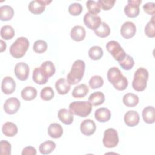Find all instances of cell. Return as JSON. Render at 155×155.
<instances>
[{"mask_svg":"<svg viewBox=\"0 0 155 155\" xmlns=\"http://www.w3.org/2000/svg\"><path fill=\"white\" fill-rule=\"evenodd\" d=\"M108 81L117 90H124L128 87V80L122 74L120 70L116 67L110 68L107 72Z\"/></svg>","mask_w":155,"mask_h":155,"instance_id":"1","label":"cell"},{"mask_svg":"<svg viewBox=\"0 0 155 155\" xmlns=\"http://www.w3.org/2000/svg\"><path fill=\"white\" fill-rule=\"evenodd\" d=\"M85 64L84 61L78 59L72 65L70 71L67 76V81L70 85H75L82 79L85 71Z\"/></svg>","mask_w":155,"mask_h":155,"instance_id":"2","label":"cell"},{"mask_svg":"<svg viewBox=\"0 0 155 155\" xmlns=\"http://www.w3.org/2000/svg\"><path fill=\"white\" fill-rule=\"evenodd\" d=\"M29 45V41L27 38L19 37L11 45L10 53L15 58H21L25 55Z\"/></svg>","mask_w":155,"mask_h":155,"instance_id":"3","label":"cell"},{"mask_svg":"<svg viewBox=\"0 0 155 155\" xmlns=\"http://www.w3.org/2000/svg\"><path fill=\"white\" fill-rule=\"evenodd\" d=\"M148 79V70L143 67L139 68L134 74V78L132 82L133 89L137 91H143L146 88Z\"/></svg>","mask_w":155,"mask_h":155,"instance_id":"4","label":"cell"},{"mask_svg":"<svg viewBox=\"0 0 155 155\" xmlns=\"http://www.w3.org/2000/svg\"><path fill=\"white\" fill-rule=\"evenodd\" d=\"M69 110L74 115L85 117L92 110V105L89 101H74L70 104Z\"/></svg>","mask_w":155,"mask_h":155,"instance_id":"5","label":"cell"},{"mask_svg":"<svg viewBox=\"0 0 155 155\" xmlns=\"http://www.w3.org/2000/svg\"><path fill=\"white\" fill-rule=\"evenodd\" d=\"M106 48L113 58L118 62L122 60L127 54L120 44L116 41H109L106 44Z\"/></svg>","mask_w":155,"mask_h":155,"instance_id":"6","label":"cell"},{"mask_svg":"<svg viewBox=\"0 0 155 155\" xmlns=\"http://www.w3.org/2000/svg\"><path fill=\"white\" fill-rule=\"evenodd\" d=\"M104 145L107 148H113L119 143V136L117 131L112 128L107 129L104 133L102 139Z\"/></svg>","mask_w":155,"mask_h":155,"instance_id":"7","label":"cell"},{"mask_svg":"<svg viewBox=\"0 0 155 155\" xmlns=\"http://www.w3.org/2000/svg\"><path fill=\"white\" fill-rule=\"evenodd\" d=\"M141 2V0H128L127 5L124 7L125 15L130 18L137 16L139 13V5Z\"/></svg>","mask_w":155,"mask_h":155,"instance_id":"8","label":"cell"},{"mask_svg":"<svg viewBox=\"0 0 155 155\" xmlns=\"http://www.w3.org/2000/svg\"><path fill=\"white\" fill-rule=\"evenodd\" d=\"M84 22L88 28L94 31L100 25L101 19L97 15L88 12L84 16Z\"/></svg>","mask_w":155,"mask_h":155,"instance_id":"9","label":"cell"},{"mask_svg":"<svg viewBox=\"0 0 155 155\" xmlns=\"http://www.w3.org/2000/svg\"><path fill=\"white\" fill-rule=\"evenodd\" d=\"M51 2L48 0H35L31 1L28 6V10L35 15L42 13L45 8V6Z\"/></svg>","mask_w":155,"mask_h":155,"instance_id":"10","label":"cell"},{"mask_svg":"<svg viewBox=\"0 0 155 155\" xmlns=\"http://www.w3.org/2000/svg\"><path fill=\"white\" fill-rule=\"evenodd\" d=\"M15 74L20 81H25L29 75V67L25 62L17 63L15 67Z\"/></svg>","mask_w":155,"mask_h":155,"instance_id":"11","label":"cell"},{"mask_svg":"<svg viewBox=\"0 0 155 155\" xmlns=\"http://www.w3.org/2000/svg\"><path fill=\"white\" fill-rule=\"evenodd\" d=\"M20 101L16 97L7 99L4 104V110L8 114L16 113L20 108Z\"/></svg>","mask_w":155,"mask_h":155,"instance_id":"12","label":"cell"},{"mask_svg":"<svg viewBox=\"0 0 155 155\" xmlns=\"http://www.w3.org/2000/svg\"><path fill=\"white\" fill-rule=\"evenodd\" d=\"M120 34L125 39H130L134 36L136 32L135 24L131 21L124 22L121 26Z\"/></svg>","mask_w":155,"mask_h":155,"instance_id":"13","label":"cell"},{"mask_svg":"<svg viewBox=\"0 0 155 155\" xmlns=\"http://www.w3.org/2000/svg\"><path fill=\"white\" fill-rule=\"evenodd\" d=\"M96 129V124L90 119L83 120L80 125V130L81 133L85 136H91L94 133Z\"/></svg>","mask_w":155,"mask_h":155,"instance_id":"14","label":"cell"},{"mask_svg":"<svg viewBox=\"0 0 155 155\" xmlns=\"http://www.w3.org/2000/svg\"><path fill=\"white\" fill-rule=\"evenodd\" d=\"M16 88V83L10 76L4 78L1 83L2 91L5 94H10L14 92Z\"/></svg>","mask_w":155,"mask_h":155,"instance_id":"15","label":"cell"},{"mask_svg":"<svg viewBox=\"0 0 155 155\" xmlns=\"http://www.w3.org/2000/svg\"><path fill=\"white\" fill-rule=\"evenodd\" d=\"M125 124L128 127H134L137 125L140 120L139 115L138 113L134 110H131L127 111L125 115L124 118Z\"/></svg>","mask_w":155,"mask_h":155,"instance_id":"16","label":"cell"},{"mask_svg":"<svg viewBox=\"0 0 155 155\" xmlns=\"http://www.w3.org/2000/svg\"><path fill=\"white\" fill-rule=\"evenodd\" d=\"M86 32L85 28L81 25H76L73 27L70 32V36L73 40L75 41H81L84 39Z\"/></svg>","mask_w":155,"mask_h":155,"instance_id":"17","label":"cell"},{"mask_svg":"<svg viewBox=\"0 0 155 155\" xmlns=\"http://www.w3.org/2000/svg\"><path fill=\"white\" fill-rule=\"evenodd\" d=\"M94 117L99 122H106L111 118V112L107 108H100L96 110Z\"/></svg>","mask_w":155,"mask_h":155,"instance_id":"18","label":"cell"},{"mask_svg":"<svg viewBox=\"0 0 155 155\" xmlns=\"http://www.w3.org/2000/svg\"><path fill=\"white\" fill-rule=\"evenodd\" d=\"M58 116L60 121L65 125H70L73 121V114L66 108H61L58 113Z\"/></svg>","mask_w":155,"mask_h":155,"instance_id":"19","label":"cell"},{"mask_svg":"<svg viewBox=\"0 0 155 155\" xmlns=\"http://www.w3.org/2000/svg\"><path fill=\"white\" fill-rule=\"evenodd\" d=\"M39 68L43 74L48 79L52 76L56 71L55 66L53 63L50 61H47L44 62L40 66Z\"/></svg>","mask_w":155,"mask_h":155,"instance_id":"20","label":"cell"},{"mask_svg":"<svg viewBox=\"0 0 155 155\" xmlns=\"http://www.w3.org/2000/svg\"><path fill=\"white\" fill-rule=\"evenodd\" d=\"M55 87L59 94L64 95L68 93L71 88V85L65 79L61 78L56 81Z\"/></svg>","mask_w":155,"mask_h":155,"instance_id":"21","label":"cell"},{"mask_svg":"<svg viewBox=\"0 0 155 155\" xmlns=\"http://www.w3.org/2000/svg\"><path fill=\"white\" fill-rule=\"evenodd\" d=\"M48 134L52 138H59L63 134V128L60 124L52 123L48 126Z\"/></svg>","mask_w":155,"mask_h":155,"instance_id":"22","label":"cell"},{"mask_svg":"<svg viewBox=\"0 0 155 155\" xmlns=\"http://www.w3.org/2000/svg\"><path fill=\"white\" fill-rule=\"evenodd\" d=\"M142 117L147 124H153L155 120V110L153 106H147L142 111Z\"/></svg>","mask_w":155,"mask_h":155,"instance_id":"23","label":"cell"},{"mask_svg":"<svg viewBox=\"0 0 155 155\" xmlns=\"http://www.w3.org/2000/svg\"><path fill=\"white\" fill-rule=\"evenodd\" d=\"M2 133L7 137H13L18 133V127L16 124L11 122H5L2 127Z\"/></svg>","mask_w":155,"mask_h":155,"instance_id":"24","label":"cell"},{"mask_svg":"<svg viewBox=\"0 0 155 155\" xmlns=\"http://www.w3.org/2000/svg\"><path fill=\"white\" fill-rule=\"evenodd\" d=\"M14 15V10L10 5H2L0 7V19L2 21L10 20Z\"/></svg>","mask_w":155,"mask_h":155,"instance_id":"25","label":"cell"},{"mask_svg":"<svg viewBox=\"0 0 155 155\" xmlns=\"http://www.w3.org/2000/svg\"><path fill=\"white\" fill-rule=\"evenodd\" d=\"M37 96V90L35 88L27 86L22 89L21 91L22 98L25 101H31L34 99Z\"/></svg>","mask_w":155,"mask_h":155,"instance_id":"26","label":"cell"},{"mask_svg":"<svg viewBox=\"0 0 155 155\" xmlns=\"http://www.w3.org/2000/svg\"><path fill=\"white\" fill-rule=\"evenodd\" d=\"M122 101L125 105L128 107H133L139 103V97L134 93H128L123 96Z\"/></svg>","mask_w":155,"mask_h":155,"instance_id":"27","label":"cell"},{"mask_svg":"<svg viewBox=\"0 0 155 155\" xmlns=\"http://www.w3.org/2000/svg\"><path fill=\"white\" fill-rule=\"evenodd\" d=\"M89 89L87 85L85 84H82L74 88L71 94L74 98H82L85 97Z\"/></svg>","mask_w":155,"mask_h":155,"instance_id":"28","label":"cell"},{"mask_svg":"<svg viewBox=\"0 0 155 155\" xmlns=\"http://www.w3.org/2000/svg\"><path fill=\"white\" fill-rule=\"evenodd\" d=\"M105 101V96L101 91H96L91 93L89 97L88 101L92 105L97 106L101 105Z\"/></svg>","mask_w":155,"mask_h":155,"instance_id":"29","label":"cell"},{"mask_svg":"<svg viewBox=\"0 0 155 155\" xmlns=\"http://www.w3.org/2000/svg\"><path fill=\"white\" fill-rule=\"evenodd\" d=\"M33 81L39 85L45 84L48 81V78H46L42 71H41L39 67H36L33 70Z\"/></svg>","mask_w":155,"mask_h":155,"instance_id":"30","label":"cell"},{"mask_svg":"<svg viewBox=\"0 0 155 155\" xmlns=\"http://www.w3.org/2000/svg\"><path fill=\"white\" fill-rule=\"evenodd\" d=\"M56 148V143L51 140H47L42 142L39 146V151L42 154L51 153Z\"/></svg>","mask_w":155,"mask_h":155,"instance_id":"31","label":"cell"},{"mask_svg":"<svg viewBox=\"0 0 155 155\" xmlns=\"http://www.w3.org/2000/svg\"><path fill=\"white\" fill-rule=\"evenodd\" d=\"M94 31L96 36L101 38H105L110 34V28L105 22H101L99 27Z\"/></svg>","mask_w":155,"mask_h":155,"instance_id":"32","label":"cell"},{"mask_svg":"<svg viewBox=\"0 0 155 155\" xmlns=\"http://www.w3.org/2000/svg\"><path fill=\"white\" fill-rule=\"evenodd\" d=\"M15 36L13 28L8 25H4L1 29V36L5 40L11 39Z\"/></svg>","mask_w":155,"mask_h":155,"instance_id":"33","label":"cell"},{"mask_svg":"<svg viewBox=\"0 0 155 155\" xmlns=\"http://www.w3.org/2000/svg\"><path fill=\"white\" fill-rule=\"evenodd\" d=\"M88 56L93 60H99L103 56V50L99 46L91 47L88 50Z\"/></svg>","mask_w":155,"mask_h":155,"instance_id":"34","label":"cell"},{"mask_svg":"<svg viewBox=\"0 0 155 155\" xmlns=\"http://www.w3.org/2000/svg\"><path fill=\"white\" fill-rule=\"evenodd\" d=\"M119 64L124 70H129L131 69L134 66V61L133 58L131 56L126 54L125 58L122 60L119 61Z\"/></svg>","mask_w":155,"mask_h":155,"instance_id":"35","label":"cell"},{"mask_svg":"<svg viewBox=\"0 0 155 155\" xmlns=\"http://www.w3.org/2000/svg\"><path fill=\"white\" fill-rule=\"evenodd\" d=\"M145 35L149 38H154L155 36L154 27V15L152 16L150 21L147 24L145 27Z\"/></svg>","mask_w":155,"mask_h":155,"instance_id":"36","label":"cell"},{"mask_svg":"<svg viewBox=\"0 0 155 155\" xmlns=\"http://www.w3.org/2000/svg\"><path fill=\"white\" fill-rule=\"evenodd\" d=\"M41 97L44 101H50L52 99L54 96L53 90L50 87H45L41 91Z\"/></svg>","mask_w":155,"mask_h":155,"instance_id":"37","label":"cell"},{"mask_svg":"<svg viewBox=\"0 0 155 155\" xmlns=\"http://www.w3.org/2000/svg\"><path fill=\"white\" fill-rule=\"evenodd\" d=\"M104 84V80L101 76L95 75L92 76L89 81V85L92 89H96L101 87Z\"/></svg>","mask_w":155,"mask_h":155,"instance_id":"38","label":"cell"},{"mask_svg":"<svg viewBox=\"0 0 155 155\" xmlns=\"http://www.w3.org/2000/svg\"><path fill=\"white\" fill-rule=\"evenodd\" d=\"M33 50L38 53L45 52L47 49V44L44 40H37L33 44Z\"/></svg>","mask_w":155,"mask_h":155,"instance_id":"39","label":"cell"},{"mask_svg":"<svg viewBox=\"0 0 155 155\" xmlns=\"http://www.w3.org/2000/svg\"><path fill=\"white\" fill-rule=\"evenodd\" d=\"M86 5L89 12L91 13L97 15L101 12V7L97 2L93 0H89L87 1Z\"/></svg>","mask_w":155,"mask_h":155,"instance_id":"40","label":"cell"},{"mask_svg":"<svg viewBox=\"0 0 155 155\" xmlns=\"http://www.w3.org/2000/svg\"><path fill=\"white\" fill-rule=\"evenodd\" d=\"M82 6L80 3L74 2L71 4L68 7V12L73 16H78L82 12Z\"/></svg>","mask_w":155,"mask_h":155,"instance_id":"41","label":"cell"},{"mask_svg":"<svg viewBox=\"0 0 155 155\" xmlns=\"http://www.w3.org/2000/svg\"><path fill=\"white\" fill-rule=\"evenodd\" d=\"M0 154L1 155H10L11 154V145L7 140H1L0 142Z\"/></svg>","mask_w":155,"mask_h":155,"instance_id":"42","label":"cell"},{"mask_svg":"<svg viewBox=\"0 0 155 155\" xmlns=\"http://www.w3.org/2000/svg\"><path fill=\"white\" fill-rule=\"evenodd\" d=\"M115 2L114 0H99L97 3L101 8L104 10H108L114 6Z\"/></svg>","mask_w":155,"mask_h":155,"instance_id":"43","label":"cell"},{"mask_svg":"<svg viewBox=\"0 0 155 155\" xmlns=\"http://www.w3.org/2000/svg\"><path fill=\"white\" fill-rule=\"evenodd\" d=\"M154 7L155 4L154 2H147L143 6V10L145 13L152 16L154 15Z\"/></svg>","mask_w":155,"mask_h":155,"instance_id":"44","label":"cell"},{"mask_svg":"<svg viewBox=\"0 0 155 155\" xmlns=\"http://www.w3.org/2000/svg\"><path fill=\"white\" fill-rule=\"evenodd\" d=\"M22 155H36V149L31 147V146H28L25 147L22 151Z\"/></svg>","mask_w":155,"mask_h":155,"instance_id":"45","label":"cell"},{"mask_svg":"<svg viewBox=\"0 0 155 155\" xmlns=\"http://www.w3.org/2000/svg\"><path fill=\"white\" fill-rule=\"evenodd\" d=\"M7 47L6 43L4 42L2 39L1 40V52H3L4 50H5Z\"/></svg>","mask_w":155,"mask_h":155,"instance_id":"46","label":"cell"}]
</instances>
